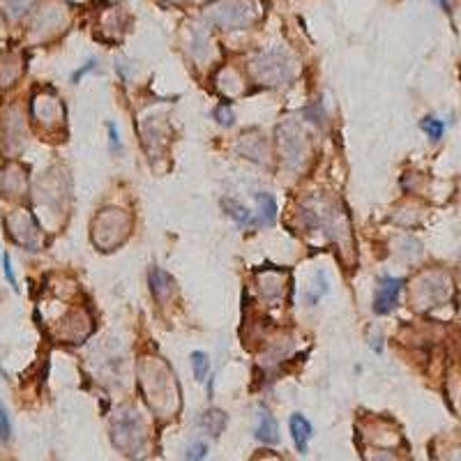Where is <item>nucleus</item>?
<instances>
[{
  "label": "nucleus",
  "mask_w": 461,
  "mask_h": 461,
  "mask_svg": "<svg viewBox=\"0 0 461 461\" xmlns=\"http://www.w3.org/2000/svg\"><path fill=\"white\" fill-rule=\"evenodd\" d=\"M214 116H217L219 125H226V127H228V125H233V111L226 109V106H219V109H217V113H214Z\"/></svg>",
  "instance_id": "393cba45"
},
{
  "label": "nucleus",
  "mask_w": 461,
  "mask_h": 461,
  "mask_svg": "<svg viewBox=\"0 0 461 461\" xmlns=\"http://www.w3.org/2000/svg\"><path fill=\"white\" fill-rule=\"evenodd\" d=\"M109 134H111V146H113V148H121V141H118V130H116V125H109Z\"/></svg>",
  "instance_id": "bb28decb"
},
{
  "label": "nucleus",
  "mask_w": 461,
  "mask_h": 461,
  "mask_svg": "<svg viewBox=\"0 0 461 461\" xmlns=\"http://www.w3.org/2000/svg\"><path fill=\"white\" fill-rule=\"evenodd\" d=\"M201 427L203 429H208V434H212V436H219L221 434V429L226 427V415L221 411H205L203 413V418H201Z\"/></svg>",
  "instance_id": "f3484780"
},
{
  "label": "nucleus",
  "mask_w": 461,
  "mask_h": 461,
  "mask_svg": "<svg viewBox=\"0 0 461 461\" xmlns=\"http://www.w3.org/2000/svg\"><path fill=\"white\" fill-rule=\"evenodd\" d=\"M289 427H291V436H293L296 448L302 452V455H305L309 439H312V425H309V420L305 415H300V413H296V415H291Z\"/></svg>",
  "instance_id": "f8f14e48"
},
{
  "label": "nucleus",
  "mask_w": 461,
  "mask_h": 461,
  "mask_svg": "<svg viewBox=\"0 0 461 461\" xmlns=\"http://www.w3.org/2000/svg\"><path fill=\"white\" fill-rule=\"evenodd\" d=\"M256 439H259L261 443H268V445L280 443V427H277V420L270 415L268 411H263V413L259 415Z\"/></svg>",
  "instance_id": "ddd939ff"
},
{
  "label": "nucleus",
  "mask_w": 461,
  "mask_h": 461,
  "mask_svg": "<svg viewBox=\"0 0 461 461\" xmlns=\"http://www.w3.org/2000/svg\"><path fill=\"white\" fill-rule=\"evenodd\" d=\"M33 118L44 130H58L65 121V109L51 92H39L33 99Z\"/></svg>",
  "instance_id": "0eeeda50"
},
{
  "label": "nucleus",
  "mask_w": 461,
  "mask_h": 461,
  "mask_svg": "<svg viewBox=\"0 0 461 461\" xmlns=\"http://www.w3.org/2000/svg\"><path fill=\"white\" fill-rule=\"evenodd\" d=\"M205 455H208V445L201 443V441H196L187 448V459L189 461H201Z\"/></svg>",
  "instance_id": "4be33fe9"
},
{
  "label": "nucleus",
  "mask_w": 461,
  "mask_h": 461,
  "mask_svg": "<svg viewBox=\"0 0 461 461\" xmlns=\"http://www.w3.org/2000/svg\"><path fill=\"white\" fill-rule=\"evenodd\" d=\"M401 280H392V277H383L376 286V293H373V312L376 314H390L392 309L399 302V293H401Z\"/></svg>",
  "instance_id": "1a4fd4ad"
},
{
  "label": "nucleus",
  "mask_w": 461,
  "mask_h": 461,
  "mask_svg": "<svg viewBox=\"0 0 461 461\" xmlns=\"http://www.w3.org/2000/svg\"><path fill=\"white\" fill-rule=\"evenodd\" d=\"M420 127H422V132L427 134L429 139H434V141H439L443 137V132H445V125L439 121V118H434V116H427L425 121L420 123Z\"/></svg>",
  "instance_id": "6ab92c4d"
},
{
  "label": "nucleus",
  "mask_w": 461,
  "mask_h": 461,
  "mask_svg": "<svg viewBox=\"0 0 461 461\" xmlns=\"http://www.w3.org/2000/svg\"><path fill=\"white\" fill-rule=\"evenodd\" d=\"M150 291L157 300H166L173 291V280L169 273H164L162 268L150 270Z\"/></svg>",
  "instance_id": "4468645a"
},
{
  "label": "nucleus",
  "mask_w": 461,
  "mask_h": 461,
  "mask_svg": "<svg viewBox=\"0 0 461 461\" xmlns=\"http://www.w3.org/2000/svg\"><path fill=\"white\" fill-rule=\"evenodd\" d=\"M284 280L280 273H266L261 275V293L268 300H280L284 296Z\"/></svg>",
  "instance_id": "2eb2a0df"
},
{
  "label": "nucleus",
  "mask_w": 461,
  "mask_h": 461,
  "mask_svg": "<svg viewBox=\"0 0 461 461\" xmlns=\"http://www.w3.org/2000/svg\"><path fill=\"white\" fill-rule=\"evenodd\" d=\"M450 293H452L450 277H445L443 273H425L415 282L413 298H415L418 307H436L448 300Z\"/></svg>",
  "instance_id": "39448f33"
},
{
  "label": "nucleus",
  "mask_w": 461,
  "mask_h": 461,
  "mask_svg": "<svg viewBox=\"0 0 461 461\" xmlns=\"http://www.w3.org/2000/svg\"><path fill=\"white\" fill-rule=\"evenodd\" d=\"M256 208H259V224L273 226L275 219H277V203H275V198L270 196V194H266V192L256 194Z\"/></svg>",
  "instance_id": "dca6fc26"
},
{
  "label": "nucleus",
  "mask_w": 461,
  "mask_h": 461,
  "mask_svg": "<svg viewBox=\"0 0 461 461\" xmlns=\"http://www.w3.org/2000/svg\"><path fill=\"white\" fill-rule=\"evenodd\" d=\"M5 224H7V230H10L14 242L21 245V247L30 249V252H37V247H39V228L35 224V219L30 217L26 210H17L12 214H7Z\"/></svg>",
  "instance_id": "423d86ee"
},
{
  "label": "nucleus",
  "mask_w": 461,
  "mask_h": 461,
  "mask_svg": "<svg viewBox=\"0 0 461 461\" xmlns=\"http://www.w3.org/2000/svg\"><path fill=\"white\" fill-rule=\"evenodd\" d=\"M205 21L224 30H240L259 19V7L254 0H214L205 5Z\"/></svg>",
  "instance_id": "f257e3e1"
},
{
  "label": "nucleus",
  "mask_w": 461,
  "mask_h": 461,
  "mask_svg": "<svg viewBox=\"0 0 461 461\" xmlns=\"http://www.w3.org/2000/svg\"><path fill=\"white\" fill-rule=\"evenodd\" d=\"M252 69H254V76L268 85H284L293 81L298 74L296 62H293L291 55L282 49L259 53L256 58L252 60Z\"/></svg>",
  "instance_id": "f03ea898"
},
{
  "label": "nucleus",
  "mask_w": 461,
  "mask_h": 461,
  "mask_svg": "<svg viewBox=\"0 0 461 461\" xmlns=\"http://www.w3.org/2000/svg\"><path fill=\"white\" fill-rule=\"evenodd\" d=\"M277 134H280V150L284 162L291 169H300L309 160V155H312V143H309L307 132L298 123L289 121L277 130Z\"/></svg>",
  "instance_id": "7ed1b4c3"
},
{
  "label": "nucleus",
  "mask_w": 461,
  "mask_h": 461,
  "mask_svg": "<svg viewBox=\"0 0 461 461\" xmlns=\"http://www.w3.org/2000/svg\"><path fill=\"white\" fill-rule=\"evenodd\" d=\"M113 441L116 445H121L125 450H139L143 441H146V434H143V427L139 422L137 413H130V415H121L113 425Z\"/></svg>",
  "instance_id": "6e6552de"
},
{
  "label": "nucleus",
  "mask_w": 461,
  "mask_h": 461,
  "mask_svg": "<svg viewBox=\"0 0 461 461\" xmlns=\"http://www.w3.org/2000/svg\"><path fill=\"white\" fill-rule=\"evenodd\" d=\"M90 69H95V60H88V62H85V65H83L81 69H76L74 74H71V81L78 83V81H81V78H83L85 74H88Z\"/></svg>",
  "instance_id": "a878e982"
},
{
  "label": "nucleus",
  "mask_w": 461,
  "mask_h": 461,
  "mask_svg": "<svg viewBox=\"0 0 461 461\" xmlns=\"http://www.w3.org/2000/svg\"><path fill=\"white\" fill-rule=\"evenodd\" d=\"M130 214H125V210H104L95 219V242L104 249L116 247L130 233Z\"/></svg>",
  "instance_id": "20e7f679"
},
{
  "label": "nucleus",
  "mask_w": 461,
  "mask_h": 461,
  "mask_svg": "<svg viewBox=\"0 0 461 461\" xmlns=\"http://www.w3.org/2000/svg\"><path fill=\"white\" fill-rule=\"evenodd\" d=\"M224 208H226V212H228L230 217H233L240 226L252 224V212H249L247 208H245V205L233 203V201H226V203H224Z\"/></svg>",
  "instance_id": "a211bd4d"
},
{
  "label": "nucleus",
  "mask_w": 461,
  "mask_h": 461,
  "mask_svg": "<svg viewBox=\"0 0 461 461\" xmlns=\"http://www.w3.org/2000/svg\"><path fill=\"white\" fill-rule=\"evenodd\" d=\"M30 5H33V0H3V7H5V12L10 14L12 19L21 17V14L26 12Z\"/></svg>",
  "instance_id": "412c9836"
},
{
  "label": "nucleus",
  "mask_w": 461,
  "mask_h": 461,
  "mask_svg": "<svg viewBox=\"0 0 461 461\" xmlns=\"http://www.w3.org/2000/svg\"><path fill=\"white\" fill-rule=\"evenodd\" d=\"M376 461H394V459H390V457H378Z\"/></svg>",
  "instance_id": "cd10ccee"
},
{
  "label": "nucleus",
  "mask_w": 461,
  "mask_h": 461,
  "mask_svg": "<svg viewBox=\"0 0 461 461\" xmlns=\"http://www.w3.org/2000/svg\"><path fill=\"white\" fill-rule=\"evenodd\" d=\"M10 439V420H7L5 408H0V443Z\"/></svg>",
  "instance_id": "b1692460"
},
{
  "label": "nucleus",
  "mask_w": 461,
  "mask_h": 461,
  "mask_svg": "<svg viewBox=\"0 0 461 461\" xmlns=\"http://www.w3.org/2000/svg\"><path fill=\"white\" fill-rule=\"evenodd\" d=\"M0 189L7 194V196H17L26 189V173L23 169H19L17 164H10L7 169L3 171V180H0Z\"/></svg>",
  "instance_id": "9d476101"
},
{
  "label": "nucleus",
  "mask_w": 461,
  "mask_h": 461,
  "mask_svg": "<svg viewBox=\"0 0 461 461\" xmlns=\"http://www.w3.org/2000/svg\"><path fill=\"white\" fill-rule=\"evenodd\" d=\"M23 137V118L19 109H7L3 116V139L7 146L17 143Z\"/></svg>",
  "instance_id": "9b49d317"
},
{
  "label": "nucleus",
  "mask_w": 461,
  "mask_h": 461,
  "mask_svg": "<svg viewBox=\"0 0 461 461\" xmlns=\"http://www.w3.org/2000/svg\"><path fill=\"white\" fill-rule=\"evenodd\" d=\"M192 367H194V376H196V380H205V376H208V369H210L208 355L201 353V351L192 353Z\"/></svg>",
  "instance_id": "aec40b11"
},
{
  "label": "nucleus",
  "mask_w": 461,
  "mask_h": 461,
  "mask_svg": "<svg viewBox=\"0 0 461 461\" xmlns=\"http://www.w3.org/2000/svg\"><path fill=\"white\" fill-rule=\"evenodd\" d=\"M3 268H5V277H7V282H10V286L14 291L19 289L17 286V277H14V270H12V261H10V254H3Z\"/></svg>",
  "instance_id": "5701e85b"
}]
</instances>
